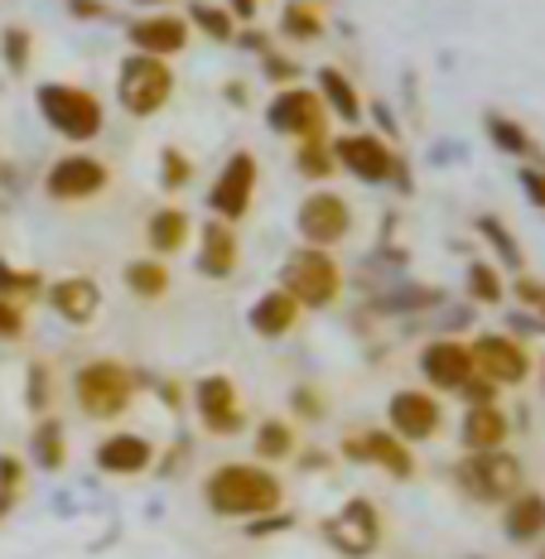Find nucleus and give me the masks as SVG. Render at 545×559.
<instances>
[{"label":"nucleus","mask_w":545,"mask_h":559,"mask_svg":"<svg viewBox=\"0 0 545 559\" xmlns=\"http://www.w3.org/2000/svg\"><path fill=\"white\" fill-rule=\"evenodd\" d=\"M353 231V213H347V203L339 193H309L305 203H299V237H305V247H339V241Z\"/></svg>","instance_id":"10"},{"label":"nucleus","mask_w":545,"mask_h":559,"mask_svg":"<svg viewBox=\"0 0 545 559\" xmlns=\"http://www.w3.org/2000/svg\"><path fill=\"white\" fill-rule=\"evenodd\" d=\"M333 159H339L343 169H353L357 179H367V183H387L391 174H396V155H391V145L381 135H343V140H333Z\"/></svg>","instance_id":"16"},{"label":"nucleus","mask_w":545,"mask_h":559,"mask_svg":"<svg viewBox=\"0 0 545 559\" xmlns=\"http://www.w3.org/2000/svg\"><path fill=\"white\" fill-rule=\"evenodd\" d=\"M150 463H155V444H150L145 435H131V429L107 435L97 444V468L111 477H135V473H145Z\"/></svg>","instance_id":"18"},{"label":"nucleus","mask_w":545,"mask_h":559,"mask_svg":"<svg viewBox=\"0 0 545 559\" xmlns=\"http://www.w3.org/2000/svg\"><path fill=\"white\" fill-rule=\"evenodd\" d=\"M44 189L58 203H78V198H97L107 189V165L92 155H63L58 165L49 169V179H44Z\"/></svg>","instance_id":"15"},{"label":"nucleus","mask_w":545,"mask_h":559,"mask_svg":"<svg viewBox=\"0 0 545 559\" xmlns=\"http://www.w3.org/2000/svg\"><path fill=\"white\" fill-rule=\"evenodd\" d=\"M203 502L217 511V516L232 521H261L271 511H281L285 487L265 463H223L203 477Z\"/></svg>","instance_id":"1"},{"label":"nucleus","mask_w":545,"mask_h":559,"mask_svg":"<svg viewBox=\"0 0 545 559\" xmlns=\"http://www.w3.org/2000/svg\"><path fill=\"white\" fill-rule=\"evenodd\" d=\"M39 295H44V275L0 265V299H10V305H29V299H39Z\"/></svg>","instance_id":"31"},{"label":"nucleus","mask_w":545,"mask_h":559,"mask_svg":"<svg viewBox=\"0 0 545 559\" xmlns=\"http://www.w3.org/2000/svg\"><path fill=\"white\" fill-rule=\"evenodd\" d=\"M299 73V63H289V58H281V53H265V78H281V83H289V78Z\"/></svg>","instance_id":"41"},{"label":"nucleus","mask_w":545,"mask_h":559,"mask_svg":"<svg viewBox=\"0 0 545 559\" xmlns=\"http://www.w3.org/2000/svg\"><path fill=\"white\" fill-rule=\"evenodd\" d=\"M49 309L58 313V319H68V323H87V319H97V309H102V289H97V280H87V275L54 280V285H49Z\"/></svg>","instance_id":"20"},{"label":"nucleus","mask_w":545,"mask_h":559,"mask_svg":"<svg viewBox=\"0 0 545 559\" xmlns=\"http://www.w3.org/2000/svg\"><path fill=\"white\" fill-rule=\"evenodd\" d=\"M469 295L483 299V305H497V299H502V280H497L493 265H483V261L469 265Z\"/></svg>","instance_id":"33"},{"label":"nucleus","mask_w":545,"mask_h":559,"mask_svg":"<svg viewBox=\"0 0 545 559\" xmlns=\"http://www.w3.org/2000/svg\"><path fill=\"white\" fill-rule=\"evenodd\" d=\"M295 323H299V305L285 295V289H271V295H261L257 309H251V329H257L261 337H285Z\"/></svg>","instance_id":"24"},{"label":"nucleus","mask_w":545,"mask_h":559,"mask_svg":"<svg viewBox=\"0 0 545 559\" xmlns=\"http://www.w3.org/2000/svg\"><path fill=\"white\" fill-rule=\"evenodd\" d=\"M5 58L15 73H25V63H29V34L25 29H5Z\"/></svg>","instance_id":"37"},{"label":"nucleus","mask_w":545,"mask_h":559,"mask_svg":"<svg viewBox=\"0 0 545 559\" xmlns=\"http://www.w3.org/2000/svg\"><path fill=\"white\" fill-rule=\"evenodd\" d=\"M454 483L463 492L473 497V502H512L521 492V463L512 453L493 449V453H469V459L454 468Z\"/></svg>","instance_id":"5"},{"label":"nucleus","mask_w":545,"mask_h":559,"mask_svg":"<svg viewBox=\"0 0 545 559\" xmlns=\"http://www.w3.org/2000/svg\"><path fill=\"white\" fill-rule=\"evenodd\" d=\"M73 391H78V405H83L92 419H116L131 411L135 377H131V367H121L116 357H97V362L78 367Z\"/></svg>","instance_id":"3"},{"label":"nucleus","mask_w":545,"mask_h":559,"mask_svg":"<svg viewBox=\"0 0 545 559\" xmlns=\"http://www.w3.org/2000/svg\"><path fill=\"white\" fill-rule=\"evenodd\" d=\"M488 131L497 135V145H502V150H512V155H526V150H531V140L521 135L512 121H502V116H493V121H488Z\"/></svg>","instance_id":"35"},{"label":"nucleus","mask_w":545,"mask_h":559,"mask_svg":"<svg viewBox=\"0 0 545 559\" xmlns=\"http://www.w3.org/2000/svg\"><path fill=\"white\" fill-rule=\"evenodd\" d=\"M541 559H545V550H541Z\"/></svg>","instance_id":"48"},{"label":"nucleus","mask_w":545,"mask_h":559,"mask_svg":"<svg viewBox=\"0 0 545 559\" xmlns=\"http://www.w3.org/2000/svg\"><path fill=\"white\" fill-rule=\"evenodd\" d=\"M126 39L135 44V53L169 58L189 44V25H183L179 15H141L131 29H126Z\"/></svg>","instance_id":"19"},{"label":"nucleus","mask_w":545,"mask_h":559,"mask_svg":"<svg viewBox=\"0 0 545 559\" xmlns=\"http://www.w3.org/2000/svg\"><path fill=\"white\" fill-rule=\"evenodd\" d=\"M295 411L305 415V419H323V395L315 386H299L295 391Z\"/></svg>","instance_id":"40"},{"label":"nucleus","mask_w":545,"mask_h":559,"mask_svg":"<svg viewBox=\"0 0 545 559\" xmlns=\"http://www.w3.org/2000/svg\"><path fill=\"white\" fill-rule=\"evenodd\" d=\"M193 20L213 34V39H232V15L227 10H217V5H193Z\"/></svg>","instance_id":"34"},{"label":"nucleus","mask_w":545,"mask_h":559,"mask_svg":"<svg viewBox=\"0 0 545 559\" xmlns=\"http://www.w3.org/2000/svg\"><path fill=\"white\" fill-rule=\"evenodd\" d=\"M39 111H44V121H49L58 135L78 140V145L102 131V102H97V92H87V87L44 83L39 87Z\"/></svg>","instance_id":"4"},{"label":"nucleus","mask_w":545,"mask_h":559,"mask_svg":"<svg viewBox=\"0 0 545 559\" xmlns=\"http://www.w3.org/2000/svg\"><path fill=\"white\" fill-rule=\"evenodd\" d=\"M29 405H34V411H44V405H49V367H44V362L29 367Z\"/></svg>","instance_id":"39"},{"label":"nucleus","mask_w":545,"mask_h":559,"mask_svg":"<svg viewBox=\"0 0 545 559\" xmlns=\"http://www.w3.org/2000/svg\"><path fill=\"white\" fill-rule=\"evenodd\" d=\"M323 97L315 87H289L271 102V126L299 140H323Z\"/></svg>","instance_id":"14"},{"label":"nucleus","mask_w":545,"mask_h":559,"mask_svg":"<svg viewBox=\"0 0 545 559\" xmlns=\"http://www.w3.org/2000/svg\"><path fill=\"white\" fill-rule=\"evenodd\" d=\"M251 198H257V159L241 150V155H232L223 165L213 193H208V203H213V213L223 217V223H241L247 207H251Z\"/></svg>","instance_id":"13"},{"label":"nucleus","mask_w":545,"mask_h":559,"mask_svg":"<svg viewBox=\"0 0 545 559\" xmlns=\"http://www.w3.org/2000/svg\"><path fill=\"white\" fill-rule=\"evenodd\" d=\"M517 295L526 299V305H536V309L545 313V285H531V280H521V285H517Z\"/></svg>","instance_id":"44"},{"label":"nucleus","mask_w":545,"mask_h":559,"mask_svg":"<svg viewBox=\"0 0 545 559\" xmlns=\"http://www.w3.org/2000/svg\"><path fill=\"white\" fill-rule=\"evenodd\" d=\"M473 357V377L493 381V386H521L531 371V357L517 337H502V333H483L478 343L469 347Z\"/></svg>","instance_id":"8"},{"label":"nucleus","mask_w":545,"mask_h":559,"mask_svg":"<svg viewBox=\"0 0 545 559\" xmlns=\"http://www.w3.org/2000/svg\"><path fill=\"white\" fill-rule=\"evenodd\" d=\"M526 193L536 198V203H545V174H526Z\"/></svg>","instance_id":"45"},{"label":"nucleus","mask_w":545,"mask_h":559,"mask_svg":"<svg viewBox=\"0 0 545 559\" xmlns=\"http://www.w3.org/2000/svg\"><path fill=\"white\" fill-rule=\"evenodd\" d=\"M203 251H199V271L223 280L237 271V231H232V223H203Z\"/></svg>","instance_id":"23"},{"label":"nucleus","mask_w":545,"mask_h":559,"mask_svg":"<svg viewBox=\"0 0 545 559\" xmlns=\"http://www.w3.org/2000/svg\"><path fill=\"white\" fill-rule=\"evenodd\" d=\"M116 92H121V107L131 116H155L169 102V92H174L169 58H150V53L126 58L121 78H116Z\"/></svg>","instance_id":"6"},{"label":"nucleus","mask_w":545,"mask_h":559,"mask_svg":"<svg viewBox=\"0 0 545 559\" xmlns=\"http://www.w3.org/2000/svg\"><path fill=\"white\" fill-rule=\"evenodd\" d=\"M323 540H329L339 555H347V559H367L381 545V516H377V507L367 502V497H353V502H343L329 521H323Z\"/></svg>","instance_id":"7"},{"label":"nucleus","mask_w":545,"mask_h":559,"mask_svg":"<svg viewBox=\"0 0 545 559\" xmlns=\"http://www.w3.org/2000/svg\"><path fill=\"white\" fill-rule=\"evenodd\" d=\"M502 444H507V415L497 405H469V415H463V449L493 453Z\"/></svg>","instance_id":"22"},{"label":"nucleus","mask_w":545,"mask_h":559,"mask_svg":"<svg viewBox=\"0 0 545 559\" xmlns=\"http://www.w3.org/2000/svg\"><path fill=\"white\" fill-rule=\"evenodd\" d=\"M420 371L430 377L435 391H463L473 381V357H469V343L459 337H439L420 353Z\"/></svg>","instance_id":"17"},{"label":"nucleus","mask_w":545,"mask_h":559,"mask_svg":"<svg viewBox=\"0 0 545 559\" xmlns=\"http://www.w3.org/2000/svg\"><path fill=\"white\" fill-rule=\"evenodd\" d=\"M159 165H165V189H183V183H189V159L179 155V150H165V155H159Z\"/></svg>","instance_id":"36"},{"label":"nucleus","mask_w":545,"mask_h":559,"mask_svg":"<svg viewBox=\"0 0 545 559\" xmlns=\"http://www.w3.org/2000/svg\"><path fill=\"white\" fill-rule=\"evenodd\" d=\"M333 165H339V159H333V150L323 145V140H305V145H299V174H309V179H329Z\"/></svg>","instance_id":"32"},{"label":"nucleus","mask_w":545,"mask_h":559,"mask_svg":"<svg viewBox=\"0 0 545 559\" xmlns=\"http://www.w3.org/2000/svg\"><path fill=\"white\" fill-rule=\"evenodd\" d=\"M34 459H39V468H63V453H68V444H63V425H58V419H49L44 415L39 425H34Z\"/></svg>","instance_id":"27"},{"label":"nucleus","mask_w":545,"mask_h":559,"mask_svg":"<svg viewBox=\"0 0 545 559\" xmlns=\"http://www.w3.org/2000/svg\"><path fill=\"white\" fill-rule=\"evenodd\" d=\"M478 227H483V231H488V237L497 241V251H507V261H512V265L521 261V255H517V247H512V237H507V231H502V227H497V223H493V217H483V223H478Z\"/></svg>","instance_id":"42"},{"label":"nucleus","mask_w":545,"mask_h":559,"mask_svg":"<svg viewBox=\"0 0 545 559\" xmlns=\"http://www.w3.org/2000/svg\"><path fill=\"white\" fill-rule=\"evenodd\" d=\"M319 97L329 111H339L343 121H357V111H363V97H357V87L347 83L339 68H319Z\"/></svg>","instance_id":"26"},{"label":"nucleus","mask_w":545,"mask_h":559,"mask_svg":"<svg viewBox=\"0 0 545 559\" xmlns=\"http://www.w3.org/2000/svg\"><path fill=\"white\" fill-rule=\"evenodd\" d=\"M387 415H391V435L405 439V444L435 439L439 429H445V405H439L430 391H396Z\"/></svg>","instance_id":"12"},{"label":"nucleus","mask_w":545,"mask_h":559,"mask_svg":"<svg viewBox=\"0 0 545 559\" xmlns=\"http://www.w3.org/2000/svg\"><path fill=\"white\" fill-rule=\"evenodd\" d=\"M502 526H507V535H512L517 545L541 540V535H545V497H541V492H526V487H521L512 502L502 507Z\"/></svg>","instance_id":"21"},{"label":"nucleus","mask_w":545,"mask_h":559,"mask_svg":"<svg viewBox=\"0 0 545 559\" xmlns=\"http://www.w3.org/2000/svg\"><path fill=\"white\" fill-rule=\"evenodd\" d=\"M463 395H469V405H493L497 386H493V381H483V377H473L469 386H463Z\"/></svg>","instance_id":"43"},{"label":"nucleus","mask_w":545,"mask_h":559,"mask_svg":"<svg viewBox=\"0 0 545 559\" xmlns=\"http://www.w3.org/2000/svg\"><path fill=\"white\" fill-rule=\"evenodd\" d=\"M193 405H199L203 429L217 435V439H232L241 425H247V415H241V395L223 371H213V377H203L199 386H193Z\"/></svg>","instance_id":"11"},{"label":"nucleus","mask_w":545,"mask_h":559,"mask_svg":"<svg viewBox=\"0 0 545 559\" xmlns=\"http://www.w3.org/2000/svg\"><path fill=\"white\" fill-rule=\"evenodd\" d=\"M295 453V429L285 425V419H265L257 429V459L261 463H281Z\"/></svg>","instance_id":"29"},{"label":"nucleus","mask_w":545,"mask_h":559,"mask_svg":"<svg viewBox=\"0 0 545 559\" xmlns=\"http://www.w3.org/2000/svg\"><path fill=\"white\" fill-rule=\"evenodd\" d=\"M343 459H353V463H377L381 473H391V477H411L415 473V453L405 439H396L391 429H347L343 435Z\"/></svg>","instance_id":"9"},{"label":"nucleus","mask_w":545,"mask_h":559,"mask_svg":"<svg viewBox=\"0 0 545 559\" xmlns=\"http://www.w3.org/2000/svg\"><path fill=\"white\" fill-rule=\"evenodd\" d=\"M145 237H150V251H155V255H174V251H183V241H189V217H183L179 207H165V213L150 217Z\"/></svg>","instance_id":"25"},{"label":"nucleus","mask_w":545,"mask_h":559,"mask_svg":"<svg viewBox=\"0 0 545 559\" xmlns=\"http://www.w3.org/2000/svg\"><path fill=\"white\" fill-rule=\"evenodd\" d=\"M73 10H78V15H102L97 0H73Z\"/></svg>","instance_id":"47"},{"label":"nucleus","mask_w":545,"mask_h":559,"mask_svg":"<svg viewBox=\"0 0 545 559\" xmlns=\"http://www.w3.org/2000/svg\"><path fill=\"white\" fill-rule=\"evenodd\" d=\"M0 337H25V313H20V305H10V299H0Z\"/></svg>","instance_id":"38"},{"label":"nucleus","mask_w":545,"mask_h":559,"mask_svg":"<svg viewBox=\"0 0 545 559\" xmlns=\"http://www.w3.org/2000/svg\"><path fill=\"white\" fill-rule=\"evenodd\" d=\"M232 10H237L241 20H251V15H257V0H232Z\"/></svg>","instance_id":"46"},{"label":"nucleus","mask_w":545,"mask_h":559,"mask_svg":"<svg viewBox=\"0 0 545 559\" xmlns=\"http://www.w3.org/2000/svg\"><path fill=\"white\" fill-rule=\"evenodd\" d=\"M281 34H289V39H319L323 15L315 10V0H289L281 10Z\"/></svg>","instance_id":"28"},{"label":"nucleus","mask_w":545,"mask_h":559,"mask_svg":"<svg viewBox=\"0 0 545 559\" xmlns=\"http://www.w3.org/2000/svg\"><path fill=\"white\" fill-rule=\"evenodd\" d=\"M281 289L295 299L299 309H329L333 299H339V289H343V271H339V261H333L329 251L299 247L285 261V271H281Z\"/></svg>","instance_id":"2"},{"label":"nucleus","mask_w":545,"mask_h":559,"mask_svg":"<svg viewBox=\"0 0 545 559\" xmlns=\"http://www.w3.org/2000/svg\"><path fill=\"white\" fill-rule=\"evenodd\" d=\"M126 285H131L135 299H159L169 289V271L165 261H135L131 271H126Z\"/></svg>","instance_id":"30"}]
</instances>
